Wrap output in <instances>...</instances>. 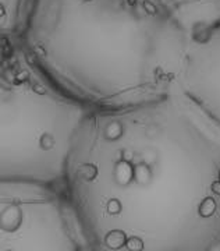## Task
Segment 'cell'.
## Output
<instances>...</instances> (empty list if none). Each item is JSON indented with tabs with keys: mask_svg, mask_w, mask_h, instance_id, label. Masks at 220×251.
I'll use <instances>...</instances> for the list:
<instances>
[{
	"mask_svg": "<svg viewBox=\"0 0 220 251\" xmlns=\"http://www.w3.org/2000/svg\"><path fill=\"white\" fill-rule=\"evenodd\" d=\"M66 190L87 251H212L220 244V127L176 85L138 106L95 110Z\"/></svg>",
	"mask_w": 220,
	"mask_h": 251,
	"instance_id": "6da1fadb",
	"label": "cell"
},
{
	"mask_svg": "<svg viewBox=\"0 0 220 251\" xmlns=\"http://www.w3.org/2000/svg\"><path fill=\"white\" fill-rule=\"evenodd\" d=\"M21 45L71 95L115 110L176 87L188 29L170 0H36Z\"/></svg>",
	"mask_w": 220,
	"mask_h": 251,
	"instance_id": "7a4b0ae2",
	"label": "cell"
},
{
	"mask_svg": "<svg viewBox=\"0 0 220 251\" xmlns=\"http://www.w3.org/2000/svg\"><path fill=\"white\" fill-rule=\"evenodd\" d=\"M94 112L52 80L21 44L1 45L0 181L66 188L74 144Z\"/></svg>",
	"mask_w": 220,
	"mask_h": 251,
	"instance_id": "3957f363",
	"label": "cell"
},
{
	"mask_svg": "<svg viewBox=\"0 0 220 251\" xmlns=\"http://www.w3.org/2000/svg\"><path fill=\"white\" fill-rule=\"evenodd\" d=\"M0 251H87L67 190L0 181Z\"/></svg>",
	"mask_w": 220,
	"mask_h": 251,
	"instance_id": "277c9868",
	"label": "cell"
},
{
	"mask_svg": "<svg viewBox=\"0 0 220 251\" xmlns=\"http://www.w3.org/2000/svg\"><path fill=\"white\" fill-rule=\"evenodd\" d=\"M177 85L220 127V18L188 32Z\"/></svg>",
	"mask_w": 220,
	"mask_h": 251,
	"instance_id": "5b68a950",
	"label": "cell"
},
{
	"mask_svg": "<svg viewBox=\"0 0 220 251\" xmlns=\"http://www.w3.org/2000/svg\"><path fill=\"white\" fill-rule=\"evenodd\" d=\"M35 4L36 0H0L1 45L21 44Z\"/></svg>",
	"mask_w": 220,
	"mask_h": 251,
	"instance_id": "8992f818",
	"label": "cell"
},
{
	"mask_svg": "<svg viewBox=\"0 0 220 251\" xmlns=\"http://www.w3.org/2000/svg\"><path fill=\"white\" fill-rule=\"evenodd\" d=\"M188 29L220 18V0H170Z\"/></svg>",
	"mask_w": 220,
	"mask_h": 251,
	"instance_id": "52a82bcc",
	"label": "cell"
},
{
	"mask_svg": "<svg viewBox=\"0 0 220 251\" xmlns=\"http://www.w3.org/2000/svg\"><path fill=\"white\" fill-rule=\"evenodd\" d=\"M212 251H220V244L219 246H216V247H215V249H213Z\"/></svg>",
	"mask_w": 220,
	"mask_h": 251,
	"instance_id": "ba28073f",
	"label": "cell"
}]
</instances>
